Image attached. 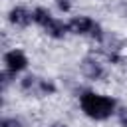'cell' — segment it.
I'll list each match as a JSON object with an SVG mask.
<instances>
[{
  "label": "cell",
  "mask_w": 127,
  "mask_h": 127,
  "mask_svg": "<svg viewBox=\"0 0 127 127\" xmlns=\"http://www.w3.org/2000/svg\"><path fill=\"white\" fill-rule=\"evenodd\" d=\"M79 105H81V111L89 119H95V121L109 119L117 109L115 99H111L107 95H101V93H95V91H85L79 97Z\"/></svg>",
  "instance_id": "cell-1"
},
{
  "label": "cell",
  "mask_w": 127,
  "mask_h": 127,
  "mask_svg": "<svg viewBox=\"0 0 127 127\" xmlns=\"http://www.w3.org/2000/svg\"><path fill=\"white\" fill-rule=\"evenodd\" d=\"M22 89H24V91H30V93H34V95H40V97L50 95V93L56 91V87H54L52 81H48V79H40V77H34V75L24 77V81H22Z\"/></svg>",
  "instance_id": "cell-2"
},
{
  "label": "cell",
  "mask_w": 127,
  "mask_h": 127,
  "mask_svg": "<svg viewBox=\"0 0 127 127\" xmlns=\"http://www.w3.org/2000/svg\"><path fill=\"white\" fill-rule=\"evenodd\" d=\"M67 26H69V34H75V36H91V38H93L95 30L99 28V24H95L87 16H73L67 22Z\"/></svg>",
  "instance_id": "cell-3"
},
{
  "label": "cell",
  "mask_w": 127,
  "mask_h": 127,
  "mask_svg": "<svg viewBox=\"0 0 127 127\" xmlns=\"http://www.w3.org/2000/svg\"><path fill=\"white\" fill-rule=\"evenodd\" d=\"M4 67H6L12 75L24 71V69L28 67V58H26V54H24L22 50H10V52H6V54H4Z\"/></svg>",
  "instance_id": "cell-4"
},
{
  "label": "cell",
  "mask_w": 127,
  "mask_h": 127,
  "mask_svg": "<svg viewBox=\"0 0 127 127\" xmlns=\"http://www.w3.org/2000/svg\"><path fill=\"white\" fill-rule=\"evenodd\" d=\"M8 20L12 26L16 28H26L30 22H34V12H30L28 8L24 6H14L10 12H8Z\"/></svg>",
  "instance_id": "cell-5"
},
{
  "label": "cell",
  "mask_w": 127,
  "mask_h": 127,
  "mask_svg": "<svg viewBox=\"0 0 127 127\" xmlns=\"http://www.w3.org/2000/svg\"><path fill=\"white\" fill-rule=\"evenodd\" d=\"M81 73L87 77V79H99L101 75H103V67H101V64L97 62V60H93V58H85V60H81Z\"/></svg>",
  "instance_id": "cell-6"
},
{
  "label": "cell",
  "mask_w": 127,
  "mask_h": 127,
  "mask_svg": "<svg viewBox=\"0 0 127 127\" xmlns=\"http://www.w3.org/2000/svg\"><path fill=\"white\" fill-rule=\"evenodd\" d=\"M44 30H46L48 36H52V38H56V40H60V38H64L65 34H69V26H67V22L58 20V18H52V22H50Z\"/></svg>",
  "instance_id": "cell-7"
},
{
  "label": "cell",
  "mask_w": 127,
  "mask_h": 127,
  "mask_svg": "<svg viewBox=\"0 0 127 127\" xmlns=\"http://www.w3.org/2000/svg\"><path fill=\"white\" fill-rule=\"evenodd\" d=\"M32 12H34V22H36L38 26H42V28H46V26L52 22V18H54V16L50 14V10H48V8H42V6H40V8H34Z\"/></svg>",
  "instance_id": "cell-8"
},
{
  "label": "cell",
  "mask_w": 127,
  "mask_h": 127,
  "mask_svg": "<svg viewBox=\"0 0 127 127\" xmlns=\"http://www.w3.org/2000/svg\"><path fill=\"white\" fill-rule=\"evenodd\" d=\"M0 127H22V125H20V121H18V119H12V117H4Z\"/></svg>",
  "instance_id": "cell-9"
},
{
  "label": "cell",
  "mask_w": 127,
  "mask_h": 127,
  "mask_svg": "<svg viewBox=\"0 0 127 127\" xmlns=\"http://www.w3.org/2000/svg\"><path fill=\"white\" fill-rule=\"evenodd\" d=\"M56 6H58L62 12H69V10H71V2H69V0H56Z\"/></svg>",
  "instance_id": "cell-10"
},
{
  "label": "cell",
  "mask_w": 127,
  "mask_h": 127,
  "mask_svg": "<svg viewBox=\"0 0 127 127\" xmlns=\"http://www.w3.org/2000/svg\"><path fill=\"white\" fill-rule=\"evenodd\" d=\"M117 117H119L121 127H127V107H121V109L117 111Z\"/></svg>",
  "instance_id": "cell-11"
}]
</instances>
